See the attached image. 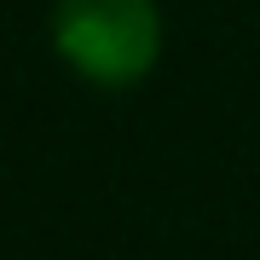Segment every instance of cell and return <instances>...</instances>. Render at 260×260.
Segmentation results:
<instances>
[{"label": "cell", "mask_w": 260, "mask_h": 260, "mask_svg": "<svg viewBox=\"0 0 260 260\" xmlns=\"http://www.w3.org/2000/svg\"><path fill=\"white\" fill-rule=\"evenodd\" d=\"M52 47L93 87H139L162 58V12L156 0H58Z\"/></svg>", "instance_id": "cell-1"}]
</instances>
